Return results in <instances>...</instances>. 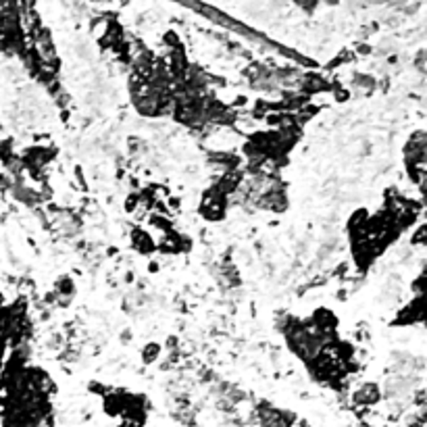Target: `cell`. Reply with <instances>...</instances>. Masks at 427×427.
<instances>
[{
    "instance_id": "cell-1",
    "label": "cell",
    "mask_w": 427,
    "mask_h": 427,
    "mask_svg": "<svg viewBox=\"0 0 427 427\" xmlns=\"http://www.w3.org/2000/svg\"><path fill=\"white\" fill-rule=\"evenodd\" d=\"M377 398H379V392H377L375 386H365L361 392H357V396H355V400L361 402V404H371V402H375Z\"/></svg>"
}]
</instances>
